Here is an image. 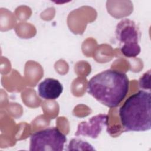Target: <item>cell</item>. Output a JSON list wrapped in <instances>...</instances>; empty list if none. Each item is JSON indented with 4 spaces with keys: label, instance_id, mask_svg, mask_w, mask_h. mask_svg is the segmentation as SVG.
Instances as JSON below:
<instances>
[{
    "label": "cell",
    "instance_id": "obj_1",
    "mask_svg": "<svg viewBox=\"0 0 151 151\" xmlns=\"http://www.w3.org/2000/svg\"><path fill=\"white\" fill-rule=\"evenodd\" d=\"M129 88L127 75L109 69L93 76L88 82L87 93L106 106H118L126 96Z\"/></svg>",
    "mask_w": 151,
    "mask_h": 151
},
{
    "label": "cell",
    "instance_id": "obj_2",
    "mask_svg": "<svg viewBox=\"0 0 151 151\" xmlns=\"http://www.w3.org/2000/svg\"><path fill=\"white\" fill-rule=\"evenodd\" d=\"M124 131L144 132L151 129V94L143 90L130 96L119 110Z\"/></svg>",
    "mask_w": 151,
    "mask_h": 151
},
{
    "label": "cell",
    "instance_id": "obj_3",
    "mask_svg": "<svg viewBox=\"0 0 151 151\" xmlns=\"http://www.w3.org/2000/svg\"><path fill=\"white\" fill-rule=\"evenodd\" d=\"M115 33L117 40L123 44L120 50L125 57H135L140 54V35L134 21L127 18L122 19L117 24Z\"/></svg>",
    "mask_w": 151,
    "mask_h": 151
},
{
    "label": "cell",
    "instance_id": "obj_4",
    "mask_svg": "<svg viewBox=\"0 0 151 151\" xmlns=\"http://www.w3.org/2000/svg\"><path fill=\"white\" fill-rule=\"evenodd\" d=\"M66 140L65 136L57 127H48L31 135L29 150L61 151Z\"/></svg>",
    "mask_w": 151,
    "mask_h": 151
},
{
    "label": "cell",
    "instance_id": "obj_5",
    "mask_svg": "<svg viewBox=\"0 0 151 151\" xmlns=\"http://www.w3.org/2000/svg\"><path fill=\"white\" fill-rule=\"evenodd\" d=\"M109 124V116L100 114L90 118L88 122H82L78 124L75 133L76 136H84L96 139L101 133L103 127Z\"/></svg>",
    "mask_w": 151,
    "mask_h": 151
},
{
    "label": "cell",
    "instance_id": "obj_6",
    "mask_svg": "<svg viewBox=\"0 0 151 151\" xmlns=\"http://www.w3.org/2000/svg\"><path fill=\"white\" fill-rule=\"evenodd\" d=\"M63 87L60 82L54 78H47L38 86L39 96L45 100L57 99L61 94Z\"/></svg>",
    "mask_w": 151,
    "mask_h": 151
},
{
    "label": "cell",
    "instance_id": "obj_7",
    "mask_svg": "<svg viewBox=\"0 0 151 151\" xmlns=\"http://www.w3.org/2000/svg\"><path fill=\"white\" fill-rule=\"evenodd\" d=\"M150 70L148 72L145 73L143 76L140 78L139 84V87L143 89H150Z\"/></svg>",
    "mask_w": 151,
    "mask_h": 151
}]
</instances>
